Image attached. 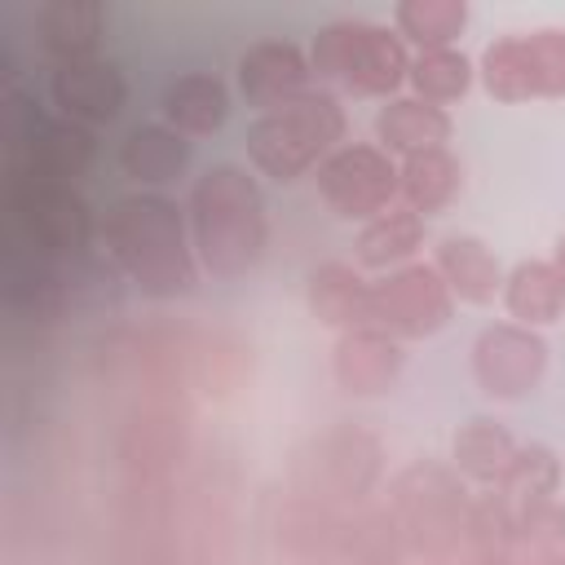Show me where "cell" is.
<instances>
[{
	"label": "cell",
	"mask_w": 565,
	"mask_h": 565,
	"mask_svg": "<svg viewBox=\"0 0 565 565\" xmlns=\"http://www.w3.org/2000/svg\"><path fill=\"white\" fill-rule=\"evenodd\" d=\"M110 265L150 300L190 296L199 282V256L185 212L163 194H124L97 221Z\"/></svg>",
	"instance_id": "1"
},
{
	"label": "cell",
	"mask_w": 565,
	"mask_h": 565,
	"mask_svg": "<svg viewBox=\"0 0 565 565\" xmlns=\"http://www.w3.org/2000/svg\"><path fill=\"white\" fill-rule=\"evenodd\" d=\"M190 243L207 274L243 278L269 243V216L260 185L234 168L212 163L190 190Z\"/></svg>",
	"instance_id": "2"
},
{
	"label": "cell",
	"mask_w": 565,
	"mask_h": 565,
	"mask_svg": "<svg viewBox=\"0 0 565 565\" xmlns=\"http://www.w3.org/2000/svg\"><path fill=\"white\" fill-rule=\"evenodd\" d=\"M388 516L393 534L406 561L424 565H455L468 547V516L472 499L463 490V477L446 463H411L388 486Z\"/></svg>",
	"instance_id": "3"
},
{
	"label": "cell",
	"mask_w": 565,
	"mask_h": 565,
	"mask_svg": "<svg viewBox=\"0 0 565 565\" xmlns=\"http://www.w3.org/2000/svg\"><path fill=\"white\" fill-rule=\"evenodd\" d=\"M344 137V106L331 93H305L278 110L256 115L247 128V159L269 181H300Z\"/></svg>",
	"instance_id": "4"
},
{
	"label": "cell",
	"mask_w": 565,
	"mask_h": 565,
	"mask_svg": "<svg viewBox=\"0 0 565 565\" xmlns=\"http://www.w3.org/2000/svg\"><path fill=\"white\" fill-rule=\"evenodd\" d=\"M309 66L318 79L344 84L358 97H388L411 75V57H406L402 35L380 26V22H362V18H344V22L322 26L313 35Z\"/></svg>",
	"instance_id": "5"
},
{
	"label": "cell",
	"mask_w": 565,
	"mask_h": 565,
	"mask_svg": "<svg viewBox=\"0 0 565 565\" xmlns=\"http://www.w3.org/2000/svg\"><path fill=\"white\" fill-rule=\"evenodd\" d=\"M93 234H97L93 207L75 185L9 177V234H4L9 247H26L49 260H75L88 256Z\"/></svg>",
	"instance_id": "6"
},
{
	"label": "cell",
	"mask_w": 565,
	"mask_h": 565,
	"mask_svg": "<svg viewBox=\"0 0 565 565\" xmlns=\"http://www.w3.org/2000/svg\"><path fill=\"white\" fill-rule=\"evenodd\" d=\"M380 477V441L366 428L340 424L309 437L291 459V490L318 508H358Z\"/></svg>",
	"instance_id": "7"
},
{
	"label": "cell",
	"mask_w": 565,
	"mask_h": 565,
	"mask_svg": "<svg viewBox=\"0 0 565 565\" xmlns=\"http://www.w3.org/2000/svg\"><path fill=\"white\" fill-rule=\"evenodd\" d=\"M9 177L75 185L93 163V128L40 115L26 97L9 102Z\"/></svg>",
	"instance_id": "8"
},
{
	"label": "cell",
	"mask_w": 565,
	"mask_h": 565,
	"mask_svg": "<svg viewBox=\"0 0 565 565\" xmlns=\"http://www.w3.org/2000/svg\"><path fill=\"white\" fill-rule=\"evenodd\" d=\"M318 194L340 221H375L397 199V163L380 146H335L318 163Z\"/></svg>",
	"instance_id": "9"
},
{
	"label": "cell",
	"mask_w": 565,
	"mask_h": 565,
	"mask_svg": "<svg viewBox=\"0 0 565 565\" xmlns=\"http://www.w3.org/2000/svg\"><path fill=\"white\" fill-rule=\"evenodd\" d=\"M455 313V296L446 287V278L433 265H402L388 269L380 282H371V327L388 331L393 340H419V335H437Z\"/></svg>",
	"instance_id": "10"
},
{
	"label": "cell",
	"mask_w": 565,
	"mask_h": 565,
	"mask_svg": "<svg viewBox=\"0 0 565 565\" xmlns=\"http://www.w3.org/2000/svg\"><path fill=\"white\" fill-rule=\"evenodd\" d=\"M547 371V340L516 322H490L472 344L477 388L494 402H516L539 388Z\"/></svg>",
	"instance_id": "11"
},
{
	"label": "cell",
	"mask_w": 565,
	"mask_h": 565,
	"mask_svg": "<svg viewBox=\"0 0 565 565\" xmlns=\"http://www.w3.org/2000/svg\"><path fill=\"white\" fill-rule=\"evenodd\" d=\"M49 97L62 119H71L79 128H97V124L119 119V110L128 102V79L115 62H102V57L62 62L49 75Z\"/></svg>",
	"instance_id": "12"
},
{
	"label": "cell",
	"mask_w": 565,
	"mask_h": 565,
	"mask_svg": "<svg viewBox=\"0 0 565 565\" xmlns=\"http://www.w3.org/2000/svg\"><path fill=\"white\" fill-rule=\"evenodd\" d=\"M309 75H313V66L287 40H260L238 57V88L252 106H260V115L305 97Z\"/></svg>",
	"instance_id": "13"
},
{
	"label": "cell",
	"mask_w": 565,
	"mask_h": 565,
	"mask_svg": "<svg viewBox=\"0 0 565 565\" xmlns=\"http://www.w3.org/2000/svg\"><path fill=\"white\" fill-rule=\"evenodd\" d=\"M331 371H335V384L349 397H380L402 375V349L380 327H353L335 340Z\"/></svg>",
	"instance_id": "14"
},
{
	"label": "cell",
	"mask_w": 565,
	"mask_h": 565,
	"mask_svg": "<svg viewBox=\"0 0 565 565\" xmlns=\"http://www.w3.org/2000/svg\"><path fill=\"white\" fill-rule=\"evenodd\" d=\"M44 53L62 62H88L102 49L106 35V9L97 0H49L35 18Z\"/></svg>",
	"instance_id": "15"
},
{
	"label": "cell",
	"mask_w": 565,
	"mask_h": 565,
	"mask_svg": "<svg viewBox=\"0 0 565 565\" xmlns=\"http://www.w3.org/2000/svg\"><path fill=\"white\" fill-rule=\"evenodd\" d=\"M450 115L446 106L419 102V97H388L375 115V141L384 154H419V150H441L450 141Z\"/></svg>",
	"instance_id": "16"
},
{
	"label": "cell",
	"mask_w": 565,
	"mask_h": 565,
	"mask_svg": "<svg viewBox=\"0 0 565 565\" xmlns=\"http://www.w3.org/2000/svg\"><path fill=\"white\" fill-rule=\"evenodd\" d=\"M309 313L340 335L353 327H371V282L353 265L327 260L309 274Z\"/></svg>",
	"instance_id": "17"
},
{
	"label": "cell",
	"mask_w": 565,
	"mask_h": 565,
	"mask_svg": "<svg viewBox=\"0 0 565 565\" xmlns=\"http://www.w3.org/2000/svg\"><path fill=\"white\" fill-rule=\"evenodd\" d=\"M163 119L181 137H212L230 119V93L207 71H185L163 88Z\"/></svg>",
	"instance_id": "18"
},
{
	"label": "cell",
	"mask_w": 565,
	"mask_h": 565,
	"mask_svg": "<svg viewBox=\"0 0 565 565\" xmlns=\"http://www.w3.org/2000/svg\"><path fill=\"white\" fill-rule=\"evenodd\" d=\"M433 269L446 278L450 296H459V300H468V305H490V300L503 291V269H499L494 252H490L481 238H472V234H450V238H441Z\"/></svg>",
	"instance_id": "19"
},
{
	"label": "cell",
	"mask_w": 565,
	"mask_h": 565,
	"mask_svg": "<svg viewBox=\"0 0 565 565\" xmlns=\"http://www.w3.org/2000/svg\"><path fill=\"white\" fill-rule=\"evenodd\" d=\"M185 163H190V141L168 124H137L119 141V168L137 185H168L185 172Z\"/></svg>",
	"instance_id": "20"
},
{
	"label": "cell",
	"mask_w": 565,
	"mask_h": 565,
	"mask_svg": "<svg viewBox=\"0 0 565 565\" xmlns=\"http://www.w3.org/2000/svg\"><path fill=\"white\" fill-rule=\"evenodd\" d=\"M516 437L499 424V419H486V415H472L468 424L455 428L450 437V459H455V472L459 477H472L481 486H499L508 463L516 459Z\"/></svg>",
	"instance_id": "21"
},
{
	"label": "cell",
	"mask_w": 565,
	"mask_h": 565,
	"mask_svg": "<svg viewBox=\"0 0 565 565\" xmlns=\"http://www.w3.org/2000/svg\"><path fill=\"white\" fill-rule=\"evenodd\" d=\"M463 190V168L459 159L441 146V150H419V154H406L402 168H397V194L411 212L428 216V212H441L455 194Z\"/></svg>",
	"instance_id": "22"
},
{
	"label": "cell",
	"mask_w": 565,
	"mask_h": 565,
	"mask_svg": "<svg viewBox=\"0 0 565 565\" xmlns=\"http://www.w3.org/2000/svg\"><path fill=\"white\" fill-rule=\"evenodd\" d=\"M503 305L516 327H530V331L552 327L565 313V287H561L552 260H521L503 278Z\"/></svg>",
	"instance_id": "23"
},
{
	"label": "cell",
	"mask_w": 565,
	"mask_h": 565,
	"mask_svg": "<svg viewBox=\"0 0 565 565\" xmlns=\"http://www.w3.org/2000/svg\"><path fill=\"white\" fill-rule=\"evenodd\" d=\"M419 243H424V216L411 212L406 203H393L375 221L362 225V234H358V260L366 269H393V265L402 269L415 256Z\"/></svg>",
	"instance_id": "24"
},
{
	"label": "cell",
	"mask_w": 565,
	"mask_h": 565,
	"mask_svg": "<svg viewBox=\"0 0 565 565\" xmlns=\"http://www.w3.org/2000/svg\"><path fill=\"white\" fill-rule=\"evenodd\" d=\"M477 75H481V88H486L494 102H530V97H539L534 71H530L525 31H521V35H499V40H490V44L481 49Z\"/></svg>",
	"instance_id": "25"
},
{
	"label": "cell",
	"mask_w": 565,
	"mask_h": 565,
	"mask_svg": "<svg viewBox=\"0 0 565 565\" xmlns=\"http://www.w3.org/2000/svg\"><path fill=\"white\" fill-rule=\"evenodd\" d=\"M393 22L402 40L419 44V53H433V49L455 44V35L468 22V4L463 0H402L393 9Z\"/></svg>",
	"instance_id": "26"
},
{
	"label": "cell",
	"mask_w": 565,
	"mask_h": 565,
	"mask_svg": "<svg viewBox=\"0 0 565 565\" xmlns=\"http://www.w3.org/2000/svg\"><path fill=\"white\" fill-rule=\"evenodd\" d=\"M406 84L415 88L419 102L446 106V102H459L472 88V62L463 53H455V49H433V53H419L411 62Z\"/></svg>",
	"instance_id": "27"
},
{
	"label": "cell",
	"mask_w": 565,
	"mask_h": 565,
	"mask_svg": "<svg viewBox=\"0 0 565 565\" xmlns=\"http://www.w3.org/2000/svg\"><path fill=\"white\" fill-rule=\"evenodd\" d=\"M556 486H561V463H556V455H552L547 446H521L516 459L508 463L503 481L494 486V494L503 499V508H521V503H530V499L556 494Z\"/></svg>",
	"instance_id": "28"
},
{
	"label": "cell",
	"mask_w": 565,
	"mask_h": 565,
	"mask_svg": "<svg viewBox=\"0 0 565 565\" xmlns=\"http://www.w3.org/2000/svg\"><path fill=\"white\" fill-rule=\"evenodd\" d=\"M503 503V499H499ZM508 521H512V534L516 543L525 547H539V543H565V503L556 494L547 499H530L521 508H503Z\"/></svg>",
	"instance_id": "29"
},
{
	"label": "cell",
	"mask_w": 565,
	"mask_h": 565,
	"mask_svg": "<svg viewBox=\"0 0 565 565\" xmlns=\"http://www.w3.org/2000/svg\"><path fill=\"white\" fill-rule=\"evenodd\" d=\"M525 49L539 97H565V31L561 26L525 31Z\"/></svg>",
	"instance_id": "30"
},
{
	"label": "cell",
	"mask_w": 565,
	"mask_h": 565,
	"mask_svg": "<svg viewBox=\"0 0 565 565\" xmlns=\"http://www.w3.org/2000/svg\"><path fill=\"white\" fill-rule=\"evenodd\" d=\"M512 565H565V543H539V547L516 543Z\"/></svg>",
	"instance_id": "31"
},
{
	"label": "cell",
	"mask_w": 565,
	"mask_h": 565,
	"mask_svg": "<svg viewBox=\"0 0 565 565\" xmlns=\"http://www.w3.org/2000/svg\"><path fill=\"white\" fill-rule=\"evenodd\" d=\"M353 565H406V556L384 552V556H362V561H353Z\"/></svg>",
	"instance_id": "32"
},
{
	"label": "cell",
	"mask_w": 565,
	"mask_h": 565,
	"mask_svg": "<svg viewBox=\"0 0 565 565\" xmlns=\"http://www.w3.org/2000/svg\"><path fill=\"white\" fill-rule=\"evenodd\" d=\"M552 269H556V278H561V287H565V238L556 243V256H552Z\"/></svg>",
	"instance_id": "33"
}]
</instances>
